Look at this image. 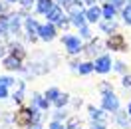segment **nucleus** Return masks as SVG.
Here are the masks:
<instances>
[{"mask_svg": "<svg viewBox=\"0 0 131 129\" xmlns=\"http://www.w3.org/2000/svg\"><path fill=\"white\" fill-rule=\"evenodd\" d=\"M101 109H105L107 113H117L119 109H121L119 97L115 95V91H111V93H103V95H101Z\"/></svg>", "mask_w": 131, "mask_h": 129, "instance_id": "3", "label": "nucleus"}, {"mask_svg": "<svg viewBox=\"0 0 131 129\" xmlns=\"http://www.w3.org/2000/svg\"><path fill=\"white\" fill-rule=\"evenodd\" d=\"M2 66H4L8 72H22V70H24L22 60H20V58H16V56H10V54L2 60Z\"/></svg>", "mask_w": 131, "mask_h": 129, "instance_id": "10", "label": "nucleus"}, {"mask_svg": "<svg viewBox=\"0 0 131 129\" xmlns=\"http://www.w3.org/2000/svg\"><path fill=\"white\" fill-rule=\"evenodd\" d=\"M6 56H8V48H6V46H0V62H2Z\"/></svg>", "mask_w": 131, "mask_h": 129, "instance_id": "39", "label": "nucleus"}, {"mask_svg": "<svg viewBox=\"0 0 131 129\" xmlns=\"http://www.w3.org/2000/svg\"><path fill=\"white\" fill-rule=\"evenodd\" d=\"M107 2H109V4H113L115 8H121V10L129 4V0H107Z\"/></svg>", "mask_w": 131, "mask_h": 129, "instance_id": "33", "label": "nucleus"}, {"mask_svg": "<svg viewBox=\"0 0 131 129\" xmlns=\"http://www.w3.org/2000/svg\"><path fill=\"white\" fill-rule=\"evenodd\" d=\"M42 111L40 107H32V105H20L18 111H14L12 119H14V125L18 127H32L34 123V113Z\"/></svg>", "mask_w": 131, "mask_h": 129, "instance_id": "1", "label": "nucleus"}, {"mask_svg": "<svg viewBox=\"0 0 131 129\" xmlns=\"http://www.w3.org/2000/svg\"><path fill=\"white\" fill-rule=\"evenodd\" d=\"M68 103H70V95H68V93H60V97H58L56 101H54L56 109H60V107H66Z\"/></svg>", "mask_w": 131, "mask_h": 129, "instance_id": "27", "label": "nucleus"}, {"mask_svg": "<svg viewBox=\"0 0 131 129\" xmlns=\"http://www.w3.org/2000/svg\"><path fill=\"white\" fill-rule=\"evenodd\" d=\"M85 18H88V24H95V22H99V18H103L101 16V6H91V8L85 10Z\"/></svg>", "mask_w": 131, "mask_h": 129, "instance_id": "15", "label": "nucleus"}, {"mask_svg": "<svg viewBox=\"0 0 131 129\" xmlns=\"http://www.w3.org/2000/svg\"><path fill=\"white\" fill-rule=\"evenodd\" d=\"M101 16H103V20H113V18L117 16V8H115L113 4L105 2V4L101 6Z\"/></svg>", "mask_w": 131, "mask_h": 129, "instance_id": "19", "label": "nucleus"}, {"mask_svg": "<svg viewBox=\"0 0 131 129\" xmlns=\"http://www.w3.org/2000/svg\"><path fill=\"white\" fill-rule=\"evenodd\" d=\"M70 24L75 26V28H82V26L88 24V18H85V10L78 12V14H74V16H70Z\"/></svg>", "mask_w": 131, "mask_h": 129, "instance_id": "20", "label": "nucleus"}, {"mask_svg": "<svg viewBox=\"0 0 131 129\" xmlns=\"http://www.w3.org/2000/svg\"><path fill=\"white\" fill-rule=\"evenodd\" d=\"M62 42H64V46H66V50H68L70 56H78V54H82V52H83V42H82L80 36L66 34L64 38H62Z\"/></svg>", "mask_w": 131, "mask_h": 129, "instance_id": "2", "label": "nucleus"}, {"mask_svg": "<svg viewBox=\"0 0 131 129\" xmlns=\"http://www.w3.org/2000/svg\"><path fill=\"white\" fill-rule=\"evenodd\" d=\"M121 85H123V89H131V73H123Z\"/></svg>", "mask_w": 131, "mask_h": 129, "instance_id": "32", "label": "nucleus"}, {"mask_svg": "<svg viewBox=\"0 0 131 129\" xmlns=\"http://www.w3.org/2000/svg\"><path fill=\"white\" fill-rule=\"evenodd\" d=\"M103 50H107V44H105V42H101L99 38H95V40H91L90 44H85V46H83V52H85L90 58L103 56Z\"/></svg>", "mask_w": 131, "mask_h": 129, "instance_id": "4", "label": "nucleus"}, {"mask_svg": "<svg viewBox=\"0 0 131 129\" xmlns=\"http://www.w3.org/2000/svg\"><path fill=\"white\" fill-rule=\"evenodd\" d=\"M6 97H10L8 88H2V85H0V99H6Z\"/></svg>", "mask_w": 131, "mask_h": 129, "instance_id": "38", "label": "nucleus"}, {"mask_svg": "<svg viewBox=\"0 0 131 129\" xmlns=\"http://www.w3.org/2000/svg\"><path fill=\"white\" fill-rule=\"evenodd\" d=\"M90 129H107V125L105 123H91Z\"/></svg>", "mask_w": 131, "mask_h": 129, "instance_id": "41", "label": "nucleus"}, {"mask_svg": "<svg viewBox=\"0 0 131 129\" xmlns=\"http://www.w3.org/2000/svg\"><path fill=\"white\" fill-rule=\"evenodd\" d=\"M18 83V80H14L12 76H0V85L2 88H14Z\"/></svg>", "mask_w": 131, "mask_h": 129, "instance_id": "26", "label": "nucleus"}, {"mask_svg": "<svg viewBox=\"0 0 131 129\" xmlns=\"http://www.w3.org/2000/svg\"><path fill=\"white\" fill-rule=\"evenodd\" d=\"M115 123L119 125L121 129H131V117H129V113H125V111H119L115 113Z\"/></svg>", "mask_w": 131, "mask_h": 129, "instance_id": "16", "label": "nucleus"}, {"mask_svg": "<svg viewBox=\"0 0 131 129\" xmlns=\"http://www.w3.org/2000/svg\"><path fill=\"white\" fill-rule=\"evenodd\" d=\"M54 2H56L58 6H62V8H64V6H66V2H68V0H54Z\"/></svg>", "mask_w": 131, "mask_h": 129, "instance_id": "43", "label": "nucleus"}, {"mask_svg": "<svg viewBox=\"0 0 131 129\" xmlns=\"http://www.w3.org/2000/svg\"><path fill=\"white\" fill-rule=\"evenodd\" d=\"M64 12H66V10L62 8V6H58V4H56V6H54V8L46 14V22H50V24H58L62 18H66Z\"/></svg>", "mask_w": 131, "mask_h": 129, "instance_id": "13", "label": "nucleus"}, {"mask_svg": "<svg viewBox=\"0 0 131 129\" xmlns=\"http://www.w3.org/2000/svg\"><path fill=\"white\" fill-rule=\"evenodd\" d=\"M20 4H22V10H28L32 4H36V0H20Z\"/></svg>", "mask_w": 131, "mask_h": 129, "instance_id": "36", "label": "nucleus"}, {"mask_svg": "<svg viewBox=\"0 0 131 129\" xmlns=\"http://www.w3.org/2000/svg\"><path fill=\"white\" fill-rule=\"evenodd\" d=\"M121 18L127 26H131V4H127V6L121 10Z\"/></svg>", "mask_w": 131, "mask_h": 129, "instance_id": "28", "label": "nucleus"}, {"mask_svg": "<svg viewBox=\"0 0 131 129\" xmlns=\"http://www.w3.org/2000/svg\"><path fill=\"white\" fill-rule=\"evenodd\" d=\"M24 28H26V38L30 42H36L38 40V28H40V24L36 22V18L34 16H28L24 18Z\"/></svg>", "mask_w": 131, "mask_h": 129, "instance_id": "7", "label": "nucleus"}, {"mask_svg": "<svg viewBox=\"0 0 131 129\" xmlns=\"http://www.w3.org/2000/svg\"><path fill=\"white\" fill-rule=\"evenodd\" d=\"M107 44V50H113V52H125L127 50V42H125V38H123V34H111L109 38L105 40Z\"/></svg>", "mask_w": 131, "mask_h": 129, "instance_id": "5", "label": "nucleus"}, {"mask_svg": "<svg viewBox=\"0 0 131 129\" xmlns=\"http://www.w3.org/2000/svg\"><path fill=\"white\" fill-rule=\"evenodd\" d=\"M88 113H90L91 123H105V119H107V111H105V109H101V107H93V105H90V107H88Z\"/></svg>", "mask_w": 131, "mask_h": 129, "instance_id": "11", "label": "nucleus"}, {"mask_svg": "<svg viewBox=\"0 0 131 129\" xmlns=\"http://www.w3.org/2000/svg\"><path fill=\"white\" fill-rule=\"evenodd\" d=\"M99 30L107 36H111V34L117 32V24H115L113 20H103V22H99Z\"/></svg>", "mask_w": 131, "mask_h": 129, "instance_id": "21", "label": "nucleus"}, {"mask_svg": "<svg viewBox=\"0 0 131 129\" xmlns=\"http://www.w3.org/2000/svg\"><path fill=\"white\" fill-rule=\"evenodd\" d=\"M8 54H10V56L20 58V60H24V58H26V50H24V46H22V44L12 42V44H8Z\"/></svg>", "mask_w": 131, "mask_h": 129, "instance_id": "18", "label": "nucleus"}, {"mask_svg": "<svg viewBox=\"0 0 131 129\" xmlns=\"http://www.w3.org/2000/svg\"><path fill=\"white\" fill-rule=\"evenodd\" d=\"M0 129H14L12 115H0Z\"/></svg>", "mask_w": 131, "mask_h": 129, "instance_id": "23", "label": "nucleus"}, {"mask_svg": "<svg viewBox=\"0 0 131 129\" xmlns=\"http://www.w3.org/2000/svg\"><path fill=\"white\" fill-rule=\"evenodd\" d=\"M50 105H52V101H48L46 97L42 95V99H40V109H42V111H48V109H50Z\"/></svg>", "mask_w": 131, "mask_h": 129, "instance_id": "34", "label": "nucleus"}, {"mask_svg": "<svg viewBox=\"0 0 131 129\" xmlns=\"http://www.w3.org/2000/svg\"><path fill=\"white\" fill-rule=\"evenodd\" d=\"M60 93H62V91H60L58 88H48V89H46V93H44V97H46L48 101H52V103H54L58 97H60Z\"/></svg>", "mask_w": 131, "mask_h": 129, "instance_id": "24", "label": "nucleus"}, {"mask_svg": "<svg viewBox=\"0 0 131 129\" xmlns=\"http://www.w3.org/2000/svg\"><path fill=\"white\" fill-rule=\"evenodd\" d=\"M68 115H70L68 109H66V107H60V109H56V113H52V121H62V123H64V121L68 119Z\"/></svg>", "mask_w": 131, "mask_h": 129, "instance_id": "22", "label": "nucleus"}, {"mask_svg": "<svg viewBox=\"0 0 131 129\" xmlns=\"http://www.w3.org/2000/svg\"><path fill=\"white\" fill-rule=\"evenodd\" d=\"M82 6H83V0H68L66 2L64 10L68 12V16H74V14H78V12H82Z\"/></svg>", "mask_w": 131, "mask_h": 129, "instance_id": "14", "label": "nucleus"}, {"mask_svg": "<svg viewBox=\"0 0 131 129\" xmlns=\"http://www.w3.org/2000/svg\"><path fill=\"white\" fill-rule=\"evenodd\" d=\"M24 14L22 12H14V14H8V28H10V34H18L20 28L24 24Z\"/></svg>", "mask_w": 131, "mask_h": 129, "instance_id": "9", "label": "nucleus"}, {"mask_svg": "<svg viewBox=\"0 0 131 129\" xmlns=\"http://www.w3.org/2000/svg\"><path fill=\"white\" fill-rule=\"evenodd\" d=\"M38 38L44 40V42H52L56 38V24H50V22L40 24V28H38Z\"/></svg>", "mask_w": 131, "mask_h": 129, "instance_id": "8", "label": "nucleus"}, {"mask_svg": "<svg viewBox=\"0 0 131 129\" xmlns=\"http://www.w3.org/2000/svg\"><path fill=\"white\" fill-rule=\"evenodd\" d=\"M30 129H42V127H30Z\"/></svg>", "mask_w": 131, "mask_h": 129, "instance_id": "47", "label": "nucleus"}, {"mask_svg": "<svg viewBox=\"0 0 131 129\" xmlns=\"http://www.w3.org/2000/svg\"><path fill=\"white\" fill-rule=\"evenodd\" d=\"M127 113H129V117H131V101H129V105H127Z\"/></svg>", "mask_w": 131, "mask_h": 129, "instance_id": "44", "label": "nucleus"}, {"mask_svg": "<svg viewBox=\"0 0 131 129\" xmlns=\"http://www.w3.org/2000/svg\"><path fill=\"white\" fill-rule=\"evenodd\" d=\"M24 93H26V81L24 80H18V83H16V89L12 91V101L14 103H18V105H22V101H24Z\"/></svg>", "mask_w": 131, "mask_h": 129, "instance_id": "12", "label": "nucleus"}, {"mask_svg": "<svg viewBox=\"0 0 131 129\" xmlns=\"http://www.w3.org/2000/svg\"><path fill=\"white\" fill-rule=\"evenodd\" d=\"M54 6H56L54 0H36V12L38 14H48Z\"/></svg>", "mask_w": 131, "mask_h": 129, "instance_id": "17", "label": "nucleus"}, {"mask_svg": "<svg viewBox=\"0 0 131 129\" xmlns=\"http://www.w3.org/2000/svg\"><path fill=\"white\" fill-rule=\"evenodd\" d=\"M99 91H101V95H103V93H111V91H113L111 81H101V83H99Z\"/></svg>", "mask_w": 131, "mask_h": 129, "instance_id": "30", "label": "nucleus"}, {"mask_svg": "<svg viewBox=\"0 0 131 129\" xmlns=\"http://www.w3.org/2000/svg\"><path fill=\"white\" fill-rule=\"evenodd\" d=\"M6 10H8V2H0V16L2 14H8Z\"/></svg>", "mask_w": 131, "mask_h": 129, "instance_id": "40", "label": "nucleus"}, {"mask_svg": "<svg viewBox=\"0 0 131 129\" xmlns=\"http://www.w3.org/2000/svg\"><path fill=\"white\" fill-rule=\"evenodd\" d=\"M66 129H82V127H66Z\"/></svg>", "mask_w": 131, "mask_h": 129, "instance_id": "46", "label": "nucleus"}, {"mask_svg": "<svg viewBox=\"0 0 131 129\" xmlns=\"http://www.w3.org/2000/svg\"><path fill=\"white\" fill-rule=\"evenodd\" d=\"M80 64H82L80 60H72V62H70V68H72V72H78V70H80Z\"/></svg>", "mask_w": 131, "mask_h": 129, "instance_id": "37", "label": "nucleus"}, {"mask_svg": "<svg viewBox=\"0 0 131 129\" xmlns=\"http://www.w3.org/2000/svg\"><path fill=\"white\" fill-rule=\"evenodd\" d=\"M80 30V38L82 40H90L91 38V30H90V26L85 24V26H82V28H78Z\"/></svg>", "mask_w": 131, "mask_h": 129, "instance_id": "29", "label": "nucleus"}, {"mask_svg": "<svg viewBox=\"0 0 131 129\" xmlns=\"http://www.w3.org/2000/svg\"><path fill=\"white\" fill-rule=\"evenodd\" d=\"M48 129H66V123H62V121H52Z\"/></svg>", "mask_w": 131, "mask_h": 129, "instance_id": "35", "label": "nucleus"}, {"mask_svg": "<svg viewBox=\"0 0 131 129\" xmlns=\"http://www.w3.org/2000/svg\"><path fill=\"white\" fill-rule=\"evenodd\" d=\"M95 72V68H93V62H82L80 64V70H78V73H82V76H88V73Z\"/></svg>", "mask_w": 131, "mask_h": 129, "instance_id": "25", "label": "nucleus"}, {"mask_svg": "<svg viewBox=\"0 0 131 129\" xmlns=\"http://www.w3.org/2000/svg\"><path fill=\"white\" fill-rule=\"evenodd\" d=\"M113 70L123 76V73H127V66H125V62H113Z\"/></svg>", "mask_w": 131, "mask_h": 129, "instance_id": "31", "label": "nucleus"}, {"mask_svg": "<svg viewBox=\"0 0 131 129\" xmlns=\"http://www.w3.org/2000/svg\"><path fill=\"white\" fill-rule=\"evenodd\" d=\"M6 2H8V4H14V2H20V0H6Z\"/></svg>", "mask_w": 131, "mask_h": 129, "instance_id": "45", "label": "nucleus"}, {"mask_svg": "<svg viewBox=\"0 0 131 129\" xmlns=\"http://www.w3.org/2000/svg\"><path fill=\"white\" fill-rule=\"evenodd\" d=\"M93 68H95L97 73H109L113 70V60L109 58V54H103V56L93 60Z\"/></svg>", "mask_w": 131, "mask_h": 129, "instance_id": "6", "label": "nucleus"}, {"mask_svg": "<svg viewBox=\"0 0 131 129\" xmlns=\"http://www.w3.org/2000/svg\"><path fill=\"white\" fill-rule=\"evenodd\" d=\"M95 2H97V0H83V4H85L88 8H91V6H95Z\"/></svg>", "mask_w": 131, "mask_h": 129, "instance_id": "42", "label": "nucleus"}]
</instances>
